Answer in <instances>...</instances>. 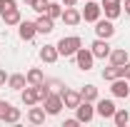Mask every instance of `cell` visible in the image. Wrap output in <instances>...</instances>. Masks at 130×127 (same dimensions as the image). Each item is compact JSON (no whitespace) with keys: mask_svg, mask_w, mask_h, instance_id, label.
<instances>
[{"mask_svg":"<svg viewBox=\"0 0 130 127\" xmlns=\"http://www.w3.org/2000/svg\"><path fill=\"white\" fill-rule=\"evenodd\" d=\"M115 102L113 100H100L98 97V105H95V115H100L103 120H113V115H115Z\"/></svg>","mask_w":130,"mask_h":127,"instance_id":"ba28073f","label":"cell"},{"mask_svg":"<svg viewBox=\"0 0 130 127\" xmlns=\"http://www.w3.org/2000/svg\"><path fill=\"white\" fill-rule=\"evenodd\" d=\"M8 107H10V102H5V100H0V117L5 115V110H8Z\"/></svg>","mask_w":130,"mask_h":127,"instance_id":"1f68e13d","label":"cell"},{"mask_svg":"<svg viewBox=\"0 0 130 127\" xmlns=\"http://www.w3.org/2000/svg\"><path fill=\"white\" fill-rule=\"evenodd\" d=\"M110 92H113V97H130V80L115 77L110 82Z\"/></svg>","mask_w":130,"mask_h":127,"instance_id":"52a82bcc","label":"cell"},{"mask_svg":"<svg viewBox=\"0 0 130 127\" xmlns=\"http://www.w3.org/2000/svg\"><path fill=\"white\" fill-rule=\"evenodd\" d=\"M45 82H48V87H50V90H55V92H60V90L65 87L60 80H45Z\"/></svg>","mask_w":130,"mask_h":127,"instance_id":"f546056e","label":"cell"},{"mask_svg":"<svg viewBox=\"0 0 130 127\" xmlns=\"http://www.w3.org/2000/svg\"><path fill=\"white\" fill-rule=\"evenodd\" d=\"M80 48H83V40L78 35H68V37H60V40H58V52H60V57H73Z\"/></svg>","mask_w":130,"mask_h":127,"instance_id":"6da1fadb","label":"cell"},{"mask_svg":"<svg viewBox=\"0 0 130 127\" xmlns=\"http://www.w3.org/2000/svg\"><path fill=\"white\" fill-rule=\"evenodd\" d=\"M8 77H10V75H8V72H5V70H0V82H3V85H5V82H8Z\"/></svg>","mask_w":130,"mask_h":127,"instance_id":"d6a6232c","label":"cell"},{"mask_svg":"<svg viewBox=\"0 0 130 127\" xmlns=\"http://www.w3.org/2000/svg\"><path fill=\"white\" fill-rule=\"evenodd\" d=\"M35 28H38V32H40V35H50V32L55 30V20H53L48 13H40V15H38V20H35Z\"/></svg>","mask_w":130,"mask_h":127,"instance_id":"7c38bea8","label":"cell"},{"mask_svg":"<svg viewBox=\"0 0 130 127\" xmlns=\"http://www.w3.org/2000/svg\"><path fill=\"white\" fill-rule=\"evenodd\" d=\"M25 77H28V85H40V82H45V75H43L40 67H30V70L25 72Z\"/></svg>","mask_w":130,"mask_h":127,"instance_id":"44dd1931","label":"cell"},{"mask_svg":"<svg viewBox=\"0 0 130 127\" xmlns=\"http://www.w3.org/2000/svg\"><path fill=\"white\" fill-rule=\"evenodd\" d=\"M45 117H48L45 107H35V105H32L30 110H28V122H30V125H43Z\"/></svg>","mask_w":130,"mask_h":127,"instance_id":"e0dca14e","label":"cell"},{"mask_svg":"<svg viewBox=\"0 0 130 127\" xmlns=\"http://www.w3.org/2000/svg\"><path fill=\"white\" fill-rule=\"evenodd\" d=\"M20 20H23V15H20V10H18V8H10V10H5V13H3V23H5V28L20 25Z\"/></svg>","mask_w":130,"mask_h":127,"instance_id":"ac0fdd59","label":"cell"},{"mask_svg":"<svg viewBox=\"0 0 130 127\" xmlns=\"http://www.w3.org/2000/svg\"><path fill=\"white\" fill-rule=\"evenodd\" d=\"M0 87H3V82H0Z\"/></svg>","mask_w":130,"mask_h":127,"instance_id":"8d00e7d4","label":"cell"},{"mask_svg":"<svg viewBox=\"0 0 130 127\" xmlns=\"http://www.w3.org/2000/svg\"><path fill=\"white\" fill-rule=\"evenodd\" d=\"M58 57H60L58 45H43V48H40V60H43V62L53 65V62H58Z\"/></svg>","mask_w":130,"mask_h":127,"instance_id":"9a60e30c","label":"cell"},{"mask_svg":"<svg viewBox=\"0 0 130 127\" xmlns=\"http://www.w3.org/2000/svg\"><path fill=\"white\" fill-rule=\"evenodd\" d=\"M108 60H110V65L120 67V65H125V62L130 60V55H128V50H125V48H115V50H110Z\"/></svg>","mask_w":130,"mask_h":127,"instance_id":"2e32d148","label":"cell"},{"mask_svg":"<svg viewBox=\"0 0 130 127\" xmlns=\"http://www.w3.org/2000/svg\"><path fill=\"white\" fill-rule=\"evenodd\" d=\"M75 117L80 120V125H85V122H93V117H95V107H93V102L80 100V105L75 107Z\"/></svg>","mask_w":130,"mask_h":127,"instance_id":"277c9868","label":"cell"},{"mask_svg":"<svg viewBox=\"0 0 130 127\" xmlns=\"http://www.w3.org/2000/svg\"><path fill=\"white\" fill-rule=\"evenodd\" d=\"M60 97H63V105L68 107V110H75L78 105H80V92H75V90H70V87H63L60 90Z\"/></svg>","mask_w":130,"mask_h":127,"instance_id":"30bf717a","label":"cell"},{"mask_svg":"<svg viewBox=\"0 0 130 127\" xmlns=\"http://www.w3.org/2000/svg\"><path fill=\"white\" fill-rule=\"evenodd\" d=\"M23 3H25V5H30V3H32V0H23Z\"/></svg>","mask_w":130,"mask_h":127,"instance_id":"d590c367","label":"cell"},{"mask_svg":"<svg viewBox=\"0 0 130 127\" xmlns=\"http://www.w3.org/2000/svg\"><path fill=\"white\" fill-rule=\"evenodd\" d=\"M115 77H120V72H118V67H115V65L103 67V80H105V82H113Z\"/></svg>","mask_w":130,"mask_h":127,"instance_id":"d4e9b609","label":"cell"},{"mask_svg":"<svg viewBox=\"0 0 130 127\" xmlns=\"http://www.w3.org/2000/svg\"><path fill=\"white\" fill-rule=\"evenodd\" d=\"M78 125H80V120H78V117H70V120H65L63 127H78Z\"/></svg>","mask_w":130,"mask_h":127,"instance_id":"4dcf8cb0","label":"cell"},{"mask_svg":"<svg viewBox=\"0 0 130 127\" xmlns=\"http://www.w3.org/2000/svg\"><path fill=\"white\" fill-rule=\"evenodd\" d=\"M18 35H20V40L30 43L32 37L38 35V28H35V23H30V20H20V25H18Z\"/></svg>","mask_w":130,"mask_h":127,"instance_id":"4fadbf2b","label":"cell"},{"mask_svg":"<svg viewBox=\"0 0 130 127\" xmlns=\"http://www.w3.org/2000/svg\"><path fill=\"white\" fill-rule=\"evenodd\" d=\"M80 13H83V20H85V23H95V20H100V15H103V8L98 5L95 0H88Z\"/></svg>","mask_w":130,"mask_h":127,"instance_id":"5b68a950","label":"cell"},{"mask_svg":"<svg viewBox=\"0 0 130 127\" xmlns=\"http://www.w3.org/2000/svg\"><path fill=\"white\" fill-rule=\"evenodd\" d=\"M20 117H23L20 107H13V105H10V107L5 110V115H3L0 120H3V122H8V125H15V122H20Z\"/></svg>","mask_w":130,"mask_h":127,"instance_id":"ffe728a7","label":"cell"},{"mask_svg":"<svg viewBox=\"0 0 130 127\" xmlns=\"http://www.w3.org/2000/svg\"><path fill=\"white\" fill-rule=\"evenodd\" d=\"M20 100H23L25 107L38 105V102H40V97H38V87H35V85H25V87L20 90Z\"/></svg>","mask_w":130,"mask_h":127,"instance_id":"9c48e42d","label":"cell"},{"mask_svg":"<svg viewBox=\"0 0 130 127\" xmlns=\"http://www.w3.org/2000/svg\"><path fill=\"white\" fill-rule=\"evenodd\" d=\"M113 122L118 127H125V125H130V112L128 110H115V115H113Z\"/></svg>","mask_w":130,"mask_h":127,"instance_id":"603a6c76","label":"cell"},{"mask_svg":"<svg viewBox=\"0 0 130 127\" xmlns=\"http://www.w3.org/2000/svg\"><path fill=\"white\" fill-rule=\"evenodd\" d=\"M85 3H88V0H85Z\"/></svg>","mask_w":130,"mask_h":127,"instance_id":"74e56055","label":"cell"},{"mask_svg":"<svg viewBox=\"0 0 130 127\" xmlns=\"http://www.w3.org/2000/svg\"><path fill=\"white\" fill-rule=\"evenodd\" d=\"M63 10H65V8H63V3H50V5H48V10H45V13H48V15L53 17V20H58V17L63 15Z\"/></svg>","mask_w":130,"mask_h":127,"instance_id":"cb8c5ba5","label":"cell"},{"mask_svg":"<svg viewBox=\"0 0 130 127\" xmlns=\"http://www.w3.org/2000/svg\"><path fill=\"white\" fill-rule=\"evenodd\" d=\"M43 107H45V112L48 115H60L63 112V97H60V92H50L45 100H43Z\"/></svg>","mask_w":130,"mask_h":127,"instance_id":"3957f363","label":"cell"},{"mask_svg":"<svg viewBox=\"0 0 130 127\" xmlns=\"http://www.w3.org/2000/svg\"><path fill=\"white\" fill-rule=\"evenodd\" d=\"M73 57H75V65L80 67L83 72L93 70V62H95V55H93V50H90V48H80L78 52H75V55H73Z\"/></svg>","mask_w":130,"mask_h":127,"instance_id":"7a4b0ae2","label":"cell"},{"mask_svg":"<svg viewBox=\"0 0 130 127\" xmlns=\"http://www.w3.org/2000/svg\"><path fill=\"white\" fill-rule=\"evenodd\" d=\"M48 5H50V0H32V3H30V8L38 13V15H40V13H45V10H48Z\"/></svg>","mask_w":130,"mask_h":127,"instance_id":"484cf974","label":"cell"},{"mask_svg":"<svg viewBox=\"0 0 130 127\" xmlns=\"http://www.w3.org/2000/svg\"><path fill=\"white\" fill-rule=\"evenodd\" d=\"M60 3H63L65 8H73V5H75V3H78V0H60Z\"/></svg>","mask_w":130,"mask_h":127,"instance_id":"836d02e7","label":"cell"},{"mask_svg":"<svg viewBox=\"0 0 130 127\" xmlns=\"http://www.w3.org/2000/svg\"><path fill=\"white\" fill-rule=\"evenodd\" d=\"M10 8H18L15 0H0V15H3L5 10H10Z\"/></svg>","mask_w":130,"mask_h":127,"instance_id":"83f0119b","label":"cell"},{"mask_svg":"<svg viewBox=\"0 0 130 127\" xmlns=\"http://www.w3.org/2000/svg\"><path fill=\"white\" fill-rule=\"evenodd\" d=\"M95 35H98V37H103V40H110V37L115 35L113 20H108V17H105V20H103V17L95 20Z\"/></svg>","mask_w":130,"mask_h":127,"instance_id":"8992f818","label":"cell"},{"mask_svg":"<svg viewBox=\"0 0 130 127\" xmlns=\"http://www.w3.org/2000/svg\"><path fill=\"white\" fill-rule=\"evenodd\" d=\"M118 72H120V77H125V80H130V60L125 65H120L118 67Z\"/></svg>","mask_w":130,"mask_h":127,"instance_id":"f1b7e54d","label":"cell"},{"mask_svg":"<svg viewBox=\"0 0 130 127\" xmlns=\"http://www.w3.org/2000/svg\"><path fill=\"white\" fill-rule=\"evenodd\" d=\"M60 20H63L65 25H70V28H75V25H80L83 23V13L73 5V8H65L63 10V15H60Z\"/></svg>","mask_w":130,"mask_h":127,"instance_id":"8fae6325","label":"cell"},{"mask_svg":"<svg viewBox=\"0 0 130 127\" xmlns=\"http://www.w3.org/2000/svg\"><path fill=\"white\" fill-rule=\"evenodd\" d=\"M80 97L88 100V102H98V87L95 85H85V87L80 90Z\"/></svg>","mask_w":130,"mask_h":127,"instance_id":"7402d4cb","label":"cell"},{"mask_svg":"<svg viewBox=\"0 0 130 127\" xmlns=\"http://www.w3.org/2000/svg\"><path fill=\"white\" fill-rule=\"evenodd\" d=\"M90 50H93V55H95V60H105V57H108V55H110V43H108V40H103V37H98L95 43H93V45H90Z\"/></svg>","mask_w":130,"mask_h":127,"instance_id":"5bb4252c","label":"cell"},{"mask_svg":"<svg viewBox=\"0 0 130 127\" xmlns=\"http://www.w3.org/2000/svg\"><path fill=\"white\" fill-rule=\"evenodd\" d=\"M25 85H28V77H25V75H20V72H15V75H10V77H8V87H10V90H15V92H20Z\"/></svg>","mask_w":130,"mask_h":127,"instance_id":"d6986e66","label":"cell"},{"mask_svg":"<svg viewBox=\"0 0 130 127\" xmlns=\"http://www.w3.org/2000/svg\"><path fill=\"white\" fill-rule=\"evenodd\" d=\"M35 87H38V97H40V102H43V100H45V97L53 92V90L48 87V82H40V85H35Z\"/></svg>","mask_w":130,"mask_h":127,"instance_id":"4316f807","label":"cell"},{"mask_svg":"<svg viewBox=\"0 0 130 127\" xmlns=\"http://www.w3.org/2000/svg\"><path fill=\"white\" fill-rule=\"evenodd\" d=\"M125 13L130 15V0H125Z\"/></svg>","mask_w":130,"mask_h":127,"instance_id":"e575fe53","label":"cell"}]
</instances>
